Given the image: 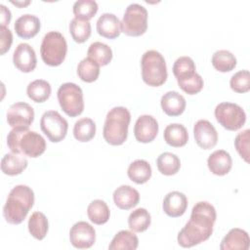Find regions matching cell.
<instances>
[{
    "label": "cell",
    "instance_id": "f35d334b",
    "mask_svg": "<svg viewBox=\"0 0 250 250\" xmlns=\"http://www.w3.org/2000/svg\"><path fill=\"white\" fill-rule=\"evenodd\" d=\"M229 86L235 93L243 94L250 90V73L248 70H240L234 73L230 80Z\"/></svg>",
    "mask_w": 250,
    "mask_h": 250
},
{
    "label": "cell",
    "instance_id": "6da1fadb",
    "mask_svg": "<svg viewBox=\"0 0 250 250\" xmlns=\"http://www.w3.org/2000/svg\"><path fill=\"white\" fill-rule=\"evenodd\" d=\"M216 218V210L211 203L197 202L192 207L189 221L178 233L179 245L189 248L207 240L213 233Z\"/></svg>",
    "mask_w": 250,
    "mask_h": 250
},
{
    "label": "cell",
    "instance_id": "8d00e7d4",
    "mask_svg": "<svg viewBox=\"0 0 250 250\" xmlns=\"http://www.w3.org/2000/svg\"><path fill=\"white\" fill-rule=\"evenodd\" d=\"M69 32L76 43H84L91 35V23L74 18L69 22Z\"/></svg>",
    "mask_w": 250,
    "mask_h": 250
},
{
    "label": "cell",
    "instance_id": "f546056e",
    "mask_svg": "<svg viewBox=\"0 0 250 250\" xmlns=\"http://www.w3.org/2000/svg\"><path fill=\"white\" fill-rule=\"evenodd\" d=\"M28 231L37 240H42L45 238L48 229L49 223L48 219L42 212H34L28 220Z\"/></svg>",
    "mask_w": 250,
    "mask_h": 250
},
{
    "label": "cell",
    "instance_id": "30bf717a",
    "mask_svg": "<svg viewBox=\"0 0 250 250\" xmlns=\"http://www.w3.org/2000/svg\"><path fill=\"white\" fill-rule=\"evenodd\" d=\"M40 128L50 142L59 143L65 138L68 123L58 111L48 110L41 116Z\"/></svg>",
    "mask_w": 250,
    "mask_h": 250
},
{
    "label": "cell",
    "instance_id": "7a4b0ae2",
    "mask_svg": "<svg viewBox=\"0 0 250 250\" xmlns=\"http://www.w3.org/2000/svg\"><path fill=\"white\" fill-rule=\"evenodd\" d=\"M34 204V192L28 186L18 185L13 188L3 207V216L9 224L20 225L26 218Z\"/></svg>",
    "mask_w": 250,
    "mask_h": 250
},
{
    "label": "cell",
    "instance_id": "9c48e42d",
    "mask_svg": "<svg viewBox=\"0 0 250 250\" xmlns=\"http://www.w3.org/2000/svg\"><path fill=\"white\" fill-rule=\"evenodd\" d=\"M215 117L225 129L229 131L239 130L246 121L243 108L232 103H221L215 107Z\"/></svg>",
    "mask_w": 250,
    "mask_h": 250
},
{
    "label": "cell",
    "instance_id": "7bdbcfd3",
    "mask_svg": "<svg viewBox=\"0 0 250 250\" xmlns=\"http://www.w3.org/2000/svg\"><path fill=\"white\" fill-rule=\"evenodd\" d=\"M0 14H1V25L2 26H6L7 24L10 23L11 21V18H12V15H11V12L10 10L4 6L3 4L0 5Z\"/></svg>",
    "mask_w": 250,
    "mask_h": 250
},
{
    "label": "cell",
    "instance_id": "4dcf8cb0",
    "mask_svg": "<svg viewBox=\"0 0 250 250\" xmlns=\"http://www.w3.org/2000/svg\"><path fill=\"white\" fill-rule=\"evenodd\" d=\"M158 171L165 176H172L178 173L181 168L180 158L172 152L161 153L156 160Z\"/></svg>",
    "mask_w": 250,
    "mask_h": 250
},
{
    "label": "cell",
    "instance_id": "9a60e30c",
    "mask_svg": "<svg viewBox=\"0 0 250 250\" xmlns=\"http://www.w3.org/2000/svg\"><path fill=\"white\" fill-rule=\"evenodd\" d=\"M158 133L157 120L148 114L138 117L134 126V136L136 140L143 144L152 142Z\"/></svg>",
    "mask_w": 250,
    "mask_h": 250
},
{
    "label": "cell",
    "instance_id": "e0dca14e",
    "mask_svg": "<svg viewBox=\"0 0 250 250\" xmlns=\"http://www.w3.org/2000/svg\"><path fill=\"white\" fill-rule=\"evenodd\" d=\"M250 246V238L244 229L234 228L231 229L223 238L221 250H248Z\"/></svg>",
    "mask_w": 250,
    "mask_h": 250
},
{
    "label": "cell",
    "instance_id": "2e32d148",
    "mask_svg": "<svg viewBox=\"0 0 250 250\" xmlns=\"http://www.w3.org/2000/svg\"><path fill=\"white\" fill-rule=\"evenodd\" d=\"M162 206L167 216L178 218L185 214L188 208V198L183 192L174 190L165 195Z\"/></svg>",
    "mask_w": 250,
    "mask_h": 250
},
{
    "label": "cell",
    "instance_id": "277c9868",
    "mask_svg": "<svg viewBox=\"0 0 250 250\" xmlns=\"http://www.w3.org/2000/svg\"><path fill=\"white\" fill-rule=\"evenodd\" d=\"M131 121L130 111L124 106L111 108L105 117L103 136L111 146H121L128 137V128Z\"/></svg>",
    "mask_w": 250,
    "mask_h": 250
},
{
    "label": "cell",
    "instance_id": "7c38bea8",
    "mask_svg": "<svg viewBox=\"0 0 250 250\" xmlns=\"http://www.w3.org/2000/svg\"><path fill=\"white\" fill-rule=\"evenodd\" d=\"M69 240L75 248H90L96 241V230L87 222H77L70 229Z\"/></svg>",
    "mask_w": 250,
    "mask_h": 250
},
{
    "label": "cell",
    "instance_id": "d590c367",
    "mask_svg": "<svg viewBox=\"0 0 250 250\" xmlns=\"http://www.w3.org/2000/svg\"><path fill=\"white\" fill-rule=\"evenodd\" d=\"M77 75L82 81L92 83L96 81L100 75V65L87 57L78 63Z\"/></svg>",
    "mask_w": 250,
    "mask_h": 250
},
{
    "label": "cell",
    "instance_id": "ee69618b",
    "mask_svg": "<svg viewBox=\"0 0 250 250\" xmlns=\"http://www.w3.org/2000/svg\"><path fill=\"white\" fill-rule=\"evenodd\" d=\"M11 3L16 5V6H18L19 8H23V7L27 6V5H29L30 1H24V2H22V1H16V2L15 1H11Z\"/></svg>",
    "mask_w": 250,
    "mask_h": 250
},
{
    "label": "cell",
    "instance_id": "1f68e13d",
    "mask_svg": "<svg viewBox=\"0 0 250 250\" xmlns=\"http://www.w3.org/2000/svg\"><path fill=\"white\" fill-rule=\"evenodd\" d=\"M95 135L96 124L91 118L84 117L75 122L73 126V136L77 141L86 143L91 141Z\"/></svg>",
    "mask_w": 250,
    "mask_h": 250
},
{
    "label": "cell",
    "instance_id": "ffe728a7",
    "mask_svg": "<svg viewBox=\"0 0 250 250\" xmlns=\"http://www.w3.org/2000/svg\"><path fill=\"white\" fill-rule=\"evenodd\" d=\"M140 200L139 191L130 186H120L113 192V201L121 210H129L135 207Z\"/></svg>",
    "mask_w": 250,
    "mask_h": 250
},
{
    "label": "cell",
    "instance_id": "4fadbf2b",
    "mask_svg": "<svg viewBox=\"0 0 250 250\" xmlns=\"http://www.w3.org/2000/svg\"><path fill=\"white\" fill-rule=\"evenodd\" d=\"M193 135L197 146L203 149H211L217 145V130L208 120H198L193 126Z\"/></svg>",
    "mask_w": 250,
    "mask_h": 250
},
{
    "label": "cell",
    "instance_id": "d6986e66",
    "mask_svg": "<svg viewBox=\"0 0 250 250\" xmlns=\"http://www.w3.org/2000/svg\"><path fill=\"white\" fill-rule=\"evenodd\" d=\"M207 165L211 173L214 175L225 176L231 169L232 159L228 151L224 149H218L209 155L207 159Z\"/></svg>",
    "mask_w": 250,
    "mask_h": 250
},
{
    "label": "cell",
    "instance_id": "e575fe53",
    "mask_svg": "<svg viewBox=\"0 0 250 250\" xmlns=\"http://www.w3.org/2000/svg\"><path fill=\"white\" fill-rule=\"evenodd\" d=\"M212 64L220 72H229L236 66V58L228 50H219L212 56Z\"/></svg>",
    "mask_w": 250,
    "mask_h": 250
},
{
    "label": "cell",
    "instance_id": "ac0fdd59",
    "mask_svg": "<svg viewBox=\"0 0 250 250\" xmlns=\"http://www.w3.org/2000/svg\"><path fill=\"white\" fill-rule=\"evenodd\" d=\"M40 20L31 14H24L15 21L14 28L18 36L23 39L34 37L40 30Z\"/></svg>",
    "mask_w": 250,
    "mask_h": 250
},
{
    "label": "cell",
    "instance_id": "3957f363",
    "mask_svg": "<svg viewBox=\"0 0 250 250\" xmlns=\"http://www.w3.org/2000/svg\"><path fill=\"white\" fill-rule=\"evenodd\" d=\"M7 145L12 152L31 158L40 156L46 149L44 138L28 128H13L7 136Z\"/></svg>",
    "mask_w": 250,
    "mask_h": 250
},
{
    "label": "cell",
    "instance_id": "ab89813d",
    "mask_svg": "<svg viewBox=\"0 0 250 250\" xmlns=\"http://www.w3.org/2000/svg\"><path fill=\"white\" fill-rule=\"evenodd\" d=\"M249 135L250 130L245 129L238 133L234 139V146L238 154L247 163H249Z\"/></svg>",
    "mask_w": 250,
    "mask_h": 250
},
{
    "label": "cell",
    "instance_id": "d4e9b609",
    "mask_svg": "<svg viewBox=\"0 0 250 250\" xmlns=\"http://www.w3.org/2000/svg\"><path fill=\"white\" fill-rule=\"evenodd\" d=\"M151 173L150 164L144 159H137L133 161L127 170L129 179L138 185L146 183L150 179Z\"/></svg>",
    "mask_w": 250,
    "mask_h": 250
},
{
    "label": "cell",
    "instance_id": "d6a6232c",
    "mask_svg": "<svg viewBox=\"0 0 250 250\" xmlns=\"http://www.w3.org/2000/svg\"><path fill=\"white\" fill-rule=\"evenodd\" d=\"M151 223V217L145 208H138L132 211L128 217V226L135 232L146 230Z\"/></svg>",
    "mask_w": 250,
    "mask_h": 250
},
{
    "label": "cell",
    "instance_id": "836d02e7",
    "mask_svg": "<svg viewBox=\"0 0 250 250\" xmlns=\"http://www.w3.org/2000/svg\"><path fill=\"white\" fill-rule=\"evenodd\" d=\"M173 73L177 82L192 77L196 73L194 62L191 58L187 56L178 58L173 65Z\"/></svg>",
    "mask_w": 250,
    "mask_h": 250
},
{
    "label": "cell",
    "instance_id": "7402d4cb",
    "mask_svg": "<svg viewBox=\"0 0 250 250\" xmlns=\"http://www.w3.org/2000/svg\"><path fill=\"white\" fill-rule=\"evenodd\" d=\"M162 110L169 116H179L186 109L185 98L176 91L165 93L160 100Z\"/></svg>",
    "mask_w": 250,
    "mask_h": 250
},
{
    "label": "cell",
    "instance_id": "5b68a950",
    "mask_svg": "<svg viewBox=\"0 0 250 250\" xmlns=\"http://www.w3.org/2000/svg\"><path fill=\"white\" fill-rule=\"evenodd\" d=\"M142 78L146 84L151 87H159L167 80V66L163 56L155 51H146L141 61Z\"/></svg>",
    "mask_w": 250,
    "mask_h": 250
},
{
    "label": "cell",
    "instance_id": "5bb4252c",
    "mask_svg": "<svg viewBox=\"0 0 250 250\" xmlns=\"http://www.w3.org/2000/svg\"><path fill=\"white\" fill-rule=\"evenodd\" d=\"M13 62L21 72L28 73L33 71L37 64L34 49L27 43H20L14 51Z\"/></svg>",
    "mask_w": 250,
    "mask_h": 250
},
{
    "label": "cell",
    "instance_id": "484cf974",
    "mask_svg": "<svg viewBox=\"0 0 250 250\" xmlns=\"http://www.w3.org/2000/svg\"><path fill=\"white\" fill-rule=\"evenodd\" d=\"M139 238L130 230H120L108 245L109 250H135L138 248Z\"/></svg>",
    "mask_w": 250,
    "mask_h": 250
},
{
    "label": "cell",
    "instance_id": "ba28073f",
    "mask_svg": "<svg viewBox=\"0 0 250 250\" xmlns=\"http://www.w3.org/2000/svg\"><path fill=\"white\" fill-rule=\"evenodd\" d=\"M121 31L129 36H141L147 29V11L137 3L130 4L120 21Z\"/></svg>",
    "mask_w": 250,
    "mask_h": 250
},
{
    "label": "cell",
    "instance_id": "44dd1931",
    "mask_svg": "<svg viewBox=\"0 0 250 250\" xmlns=\"http://www.w3.org/2000/svg\"><path fill=\"white\" fill-rule=\"evenodd\" d=\"M98 33L107 39H114L121 33L120 21L114 14L104 13L97 21Z\"/></svg>",
    "mask_w": 250,
    "mask_h": 250
},
{
    "label": "cell",
    "instance_id": "cb8c5ba5",
    "mask_svg": "<svg viewBox=\"0 0 250 250\" xmlns=\"http://www.w3.org/2000/svg\"><path fill=\"white\" fill-rule=\"evenodd\" d=\"M164 141L167 145L173 147H182L187 145L188 141V133L186 127L179 123H172L167 125L163 133Z\"/></svg>",
    "mask_w": 250,
    "mask_h": 250
},
{
    "label": "cell",
    "instance_id": "60d3db41",
    "mask_svg": "<svg viewBox=\"0 0 250 250\" xmlns=\"http://www.w3.org/2000/svg\"><path fill=\"white\" fill-rule=\"evenodd\" d=\"M178 85L185 93L188 95H195L202 90L204 86V82L202 77L198 73H195L192 77L188 79L179 81Z\"/></svg>",
    "mask_w": 250,
    "mask_h": 250
},
{
    "label": "cell",
    "instance_id": "74e56055",
    "mask_svg": "<svg viewBox=\"0 0 250 250\" xmlns=\"http://www.w3.org/2000/svg\"><path fill=\"white\" fill-rule=\"evenodd\" d=\"M98 9V3L94 0H78L72 7V11L76 19L88 21L97 14Z\"/></svg>",
    "mask_w": 250,
    "mask_h": 250
},
{
    "label": "cell",
    "instance_id": "83f0119b",
    "mask_svg": "<svg viewBox=\"0 0 250 250\" xmlns=\"http://www.w3.org/2000/svg\"><path fill=\"white\" fill-rule=\"evenodd\" d=\"M88 58L97 62L100 66L107 65L112 60L111 48L102 42H94L89 46L87 51Z\"/></svg>",
    "mask_w": 250,
    "mask_h": 250
},
{
    "label": "cell",
    "instance_id": "8992f818",
    "mask_svg": "<svg viewBox=\"0 0 250 250\" xmlns=\"http://www.w3.org/2000/svg\"><path fill=\"white\" fill-rule=\"evenodd\" d=\"M67 52V43L63 35L58 31L46 33L40 46V54L43 62L50 66H58L62 63Z\"/></svg>",
    "mask_w": 250,
    "mask_h": 250
},
{
    "label": "cell",
    "instance_id": "8fae6325",
    "mask_svg": "<svg viewBox=\"0 0 250 250\" xmlns=\"http://www.w3.org/2000/svg\"><path fill=\"white\" fill-rule=\"evenodd\" d=\"M6 116L12 128H28L34 120V110L27 103L19 102L9 107Z\"/></svg>",
    "mask_w": 250,
    "mask_h": 250
},
{
    "label": "cell",
    "instance_id": "f1b7e54d",
    "mask_svg": "<svg viewBox=\"0 0 250 250\" xmlns=\"http://www.w3.org/2000/svg\"><path fill=\"white\" fill-rule=\"evenodd\" d=\"M87 215L92 223L96 225H104L109 220L110 211L104 200L96 199L88 205Z\"/></svg>",
    "mask_w": 250,
    "mask_h": 250
},
{
    "label": "cell",
    "instance_id": "52a82bcc",
    "mask_svg": "<svg viewBox=\"0 0 250 250\" xmlns=\"http://www.w3.org/2000/svg\"><path fill=\"white\" fill-rule=\"evenodd\" d=\"M58 101L64 113L70 117L80 115L84 110L83 91L75 83L66 82L58 89Z\"/></svg>",
    "mask_w": 250,
    "mask_h": 250
},
{
    "label": "cell",
    "instance_id": "4316f807",
    "mask_svg": "<svg viewBox=\"0 0 250 250\" xmlns=\"http://www.w3.org/2000/svg\"><path fill=\"white\" fill-rule=\"evenodd\" d=\"M52 88L48 81L36 79L30 82L26 88V94L30 100L35 103H44L51 96Z\"/></svg>",
    "mask_w": 250,
    "mask_h": 250
},
{
    "label": "cell",
    "instance_id": "603a6c76",
    "mask_svg": "<svg viewBox=\"0 0 250 250\" xmlns=\"http://www.w3.org/2000/svg\"><path fill=\"white\" fill-rule=\"evenodd\" d=\"M27 159L21 154L6 153L1 160V171L8 176L21 174L27 167Z\"/></svg>",
    "mask_w": 250,
    "mask_h": 250
},
{
    "label": "cell",
    "instance_id": "b9f144b4",
    "mask_svg": "<svg viewBox=\"0 0 250 250\" xmlns=\"http://www.w3.org/2000/svg\"><path fill=\"white\" fill-rule=\"evenodd\" d=\"M0 48H1V55H5L11 48L13 43V34L12 31L7 26H0Z\"/></svg>",
    "mask_w": 250,
    "mask_h": 250
}]
</instances>
